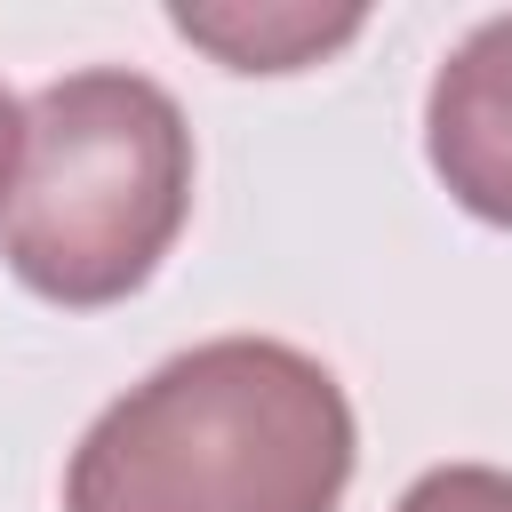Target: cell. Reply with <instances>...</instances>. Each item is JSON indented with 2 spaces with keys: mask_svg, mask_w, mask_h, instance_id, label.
Here are the masks:
<instances>
[{
  "mask_svg": "<svg viewBox=\"0 0 512 512\" xmlns=\"http://www.w3.org/2000/svg\"><path fill=\"white\" fill-rule=\"evenodd\" d=\"M192 216L184 104L128 64H88L24 104V168L0 208V264L64 304L96 312L136 296Z\"/></svg>",
  "mask_w": 512,
  "mask_h": 512,
  "instance_id": "7a4b0ae2",
  "label": "cell"
},
{
  "mask_svg": "<svg viewBox=\"0 0 512 512\" xmlns=\"http://www.w3.org/2000/svg\"><path fill=\"white\" fill-rule=\"evenodd\" d=\"M16 168H24V104L0 88V208H8V192H16Z\"/></svg>",
  "mask_w": 512,
  "mask_h": 512,
  "instance_id": "8992f818",
  "label": "cell"
},
{
  "mask_svg": "<svg viewBox=\"0 0 512 512\" xmlns=\"http://www.w3.org/2000/svg\"><path fill=\"white\" fill-rule=\"evenodd\" d=\"M424 160L464 216L512 232V8L472 24L432 72Z\"/></svg>",
  "mask_w": 512,
  "mask_h": 512,
  "instance_id": "3957f363",
  "label": "cell"
},
{
  "mask_svg": "<svg viewBox=\"0 0 512 512\" xmlns=\"http://www.w3.org/2000/svg\"><path fill=\"white\" fill-rule=\"evenodd\" d=\"M168 24L232 72H304L328 48H344L368 16L360 8H248L240 0V8H168Z\"/></svg>",
  "mask_w": 512,
  "mask_h": 512,
  "instance_id": "277c9868",
  "label": "cell"
},
{
  "mask_svg": "<svg viewBox=\"0 0 512 512\" xmlns=\"http://www.w3.org/2000/svg\"><path fill=\"white\" fill-rule=\"evenodd\" d=\"M392 512H512V472L504 464H432L424 480H408V496Z\"/></svg>",
  "mask_w": 512,
  "mask_h": 512,
  "instance_id": "5b68a950",
  "label": "cell"
},
{
  "mask_svg": "<svg viewBox=\"0 0 512 512\" xmlns=\"http://www.w3.org/2000/svg\"><path fill=\"white\" fill-rule=\"evenodd\" d=\"M352 464V400L312 352L208 336L80 432L64 512H336Z\"/></svg>",
  "mask_w": 512,
  "mask_h": 512,
  "instance_id": "6da1fadb",
  "label": "cell"
}]
</instances>
